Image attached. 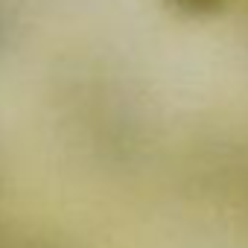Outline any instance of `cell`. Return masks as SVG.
I'll use <instances>...</instances> for the list:
<instances>
[{"label": "cell", "mask_w": 248, "mask_h": 248, "mask_svg": "<svg viewBox=\"0 0 248 248\" xmlns=\"http://www.w3.org/2000/svg\"><path fill=\"white\" fill-rule=\"evenodd\" d=\"M167 3L184 15H210L225 6V0H167Z\"/></svg>", "instance_id": "1"}, {"label": "cell", "mask_w": 248, "mask_h": 248, "mask_svg": "<svg viewBox=\"0 0 248 248\" xmlns=\"http://www.w3.org/2000/svg\"><path fill=\"white\" fill-rule=\"evenodd\" d=\"M6 248H73V245L64 239H56V236H27V239L9 242Z\"/></svg>", "instance_id": "2"}, {"label": "cell", "mask_w": 248, "mask_h": 248, "mask_svg": "<svg viewBox=\"0 0 248 248\" xmlns=\"http://www.w3.org/2000/svg\"><path fill=\"white\" fill-rule=\"evenodd\" d=\"M12 32H15V18H12V9L6 6V0H0V53H3L12 41Z\"/></svg>", "instance_id": "3"}, {"label": "cell", "mask_w": 248, "mask_h": 248, "mask_svg": "<svg viewBox=\"0 0 248 248\" xmlns=\"http://www.w3.org/2000/svg\"><path fill=\"white\" fill-rule=\"evenodd\" d=\"M9 245V239H6V233H3V225H0V248H6Z\"/></svg>", "instance_id": "4"}]
</instances>
